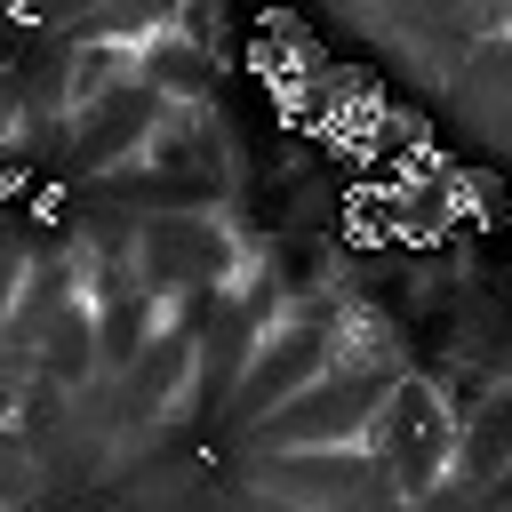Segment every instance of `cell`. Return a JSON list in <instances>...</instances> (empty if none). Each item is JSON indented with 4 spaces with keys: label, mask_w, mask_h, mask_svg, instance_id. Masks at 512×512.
<instances>
[{
    "label": "cell",
    "mask_w": 512,
    "mask_h": 512,
    "mask_svg": "<svg viewBox=\"0 0 512 512\" xmlns=\"http://www.w3.org/2000/svg\"><path fill=\"white\" fill-rule=\"evenodd\" d=\"M112 112H120V104H112ZM128 120H160V96L136 88V96H128ZM144 136H152V128H104V136H88V152H120V144H144Z\"/></svg>",
    "instance_id": "1"
}]
</instances>
